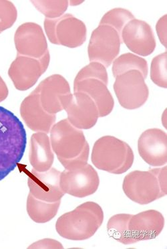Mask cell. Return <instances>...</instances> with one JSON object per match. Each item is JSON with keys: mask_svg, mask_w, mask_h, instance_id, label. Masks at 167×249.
I'll list each match as a JSON object with an SVG mask.
<instances>
[{"mask_svg": "<svg viewBox=\"0 0 167 249\" xmlns=\"http://www.w3.org/2000/svg\"><path fill=\"white\" fill-rule=\"evenodd\" d=\"M134 19H135L134 16L129 10L120 8H115L106 12L103 16L99 25L111 26L120 35L124 26L130 21Z\"/></svg>", "mask_w": 167, "mask_h": 249, "instance_id": "cell-24", "label": "cell"}, {"mask_svg": "<svg viewBox=\"0 0 167 249\" xmlns=\"http://www.w3.org/2000/svg\"><path fill=\"white\" fill-rule=\"evenodd\" d=\"M26 145L27 134L22 122L0 106V181L17 168Z\"/></svg>", "mask_w": 167, "mask_h": 249, "instance_id": "cell-2", "label": "cell"}, {"mask_svg": "<svg viewBox=\"0 0 167 249\" xmlns=\"http://www.w3.org/2000/svg\"><path fill=\"white\" fill-rule=\"evenodd\" d=\"M156 30L160 41L167 49V14L158 21Z\"/></svg>", "mask_w": 167, "mask_h": 249, "instance_id": "cell-30", "label": "cell"}, {"mask_svg": "<svg viewBox=\"0 0 167 249\" xmlns=\"http://www.w3.org/2000/svg\"><path fill=\"white\" fill-rule=\"evenodd\" d=\"M63 110L67 111V120L79 129H90L97 124L99 110L94 101L87 94L76 92L60 98Z\"/></svg>", "mask_w": 167, "mask_h": 249, "instance_id": "cell-9", "label": "cell"}, {"mask_svg": "<svg viewBox=\"0 0 167 249\" xmlns=\"http://www.w3.org/2000/svg\"><path fill=\"white\" fill-rule=\"evenodd\" d=\"M140 157L153 167H161L167 162V135L157 128L147 129L142 133L138 141Z\"/></svg>", "mask_w": 167, "mask_h": 249, "instance_id": "cell-15", "label": "cell"}, {"mask_svg": "<svg viewBox=\"0 0 167 249\" xmlns=\"http://www.w3.org/2000/svg\"><path fill=\"white\" fill-rule=\"evenodd\" d=\"M165 226V218L160 212L149 210L132 215L129 227L135 243L157 237Z\"/></svg>", "mask_w": 167, "mask_h": 249, "instance_id": "cell-18", "label": "cell"}, {"mask_svg": "<svg viewBox=\"0 0 167 249\" xmlns=\"http://www.w3.org/2000/svg\"><path fill=\"white\" fill-rule=\"evenodd\" d=\"M99 184V174L88 163L74 170H65L60 174L62 190L65 194L76 198H85L94 195L97 191Z\"/></svg>", "mask_w": 167, "mask_h": 249, "instance_id": "cell-11", "label": "cell"}, {"mask_svg": "<svg viewBox=\"0 0 167 249\" xmlns=\"http://www.w3.org/2000/svg\"><path fill=\"white\" fill-rule=\"evenodd\" d=\"M88 78H97L102 80L106 84L108 83V76L106 67L102 64L97 62H91L78 72L74 83L83 81Z\"/></svg>", "mask_w": 167, "mask_h": 249, "instance_id": "cell-27", "label": "cell"}, {"mask_svg": "<svg viewBox=\"0 0 167 249\" xmlns=\"http://www.w3.org/2000/svg\"><path fill=\"white\" fill-rule=\"evenodd\" d=\"M50 132L51 148L65 170H74L88 163L90 146L81 129L65 119L54 124Z\"/></svg>", "mask_w": 167, "mask_h": 249, "instance_id": "cell-1", "label": "cell"}, {"mask_svg": "<svg viewBox=\"0 0 167 249\" xmlns=\"http://www.w3.org/2000/svg\"><path fill=\"white\" fill-rule=\"evenodd\" d=\"M121 44V37L116 30L106 25H99L92 32L88 44L90 62H99L108 68L120 53Z\"/></svg>", "mask_w": 167, "mask_h": 249, "instance_id": "cell-8", "label": "cell"}, {"mask_svg": "<svg viewBox=\"0 0 167 249\" xmlns=\"http://www.w3.org/2000/svg\"><path fill=\"white\" fill-rule=\"evenodd\" d=\"M50 60V53L41 59L17 55L8 70V75L15 88L25 91L34 86L49 68Z\"/></svg>", "mask_w": 167, "mask_h": 249, "instance_id": "cell-10", "label": "cell"}, {"mask_svg": "<svg viewBox=\"0 0 167 249\" xmlns=\"http://www.w3.org/2000/svg\"><path fill=\"white\" fill-rule=\"evenodd\" d=\"M167 52L154 57L151 62L150 79L154 84L162 88H167Z\"/></svg>", "mask_w": 167, "mask_h": 249, "instance_id": "cell-26", "label": "cell"}, {"mask_svg": "<svg viewBox=\"0 0 167 249\" xmlns=\"http://www.w3.org/2000/svg\"><path fill=\"white\" fill-rule=\"evenodd\" d=\"M154 170L157 176L162 192L167 196V166L162 168H154Z\"/></svg>", "mask_w": 167, "mask_h": 249, "instance_id": "cell-31", "label": "cell"}, {"mask_svg": "<svg viewBox=\"0 0 167 249\" xmlns=\"http://www.w3.org/2000/svg\"><path fill=\"white\" fill-rule=\"evenodd\" d=\"M112 70L115 78L129 71H138L141 72L146 79L148 76V63L145 58L137 55L125 53L114 60Z\"/></svg>", "mask_w": 167, "mask_h": 249, "instance_id": "cell-22", "label": "cell"}, {"mask_svg": "<svg viewBox=\"0 0 167 249\" xmlns=\"http://www.w3.org/2000/svg\"><path fill=\"white\" fill-rule=\"evenodd\" d=\"M132 214H118L114 215L108 220V235L123 245L135 243L130 232L129 223Z\"/></svg>", "mask_w": 167, "mask_h": 249, "instance_id": "cell-23", "label": "cell"}, {"mask_svg": "<svg viewBox=\"0 0 167 249\" xmlns=\"http://www.w3.org/2000/svg\"><path fill=\"white\" fill-rule=\"evenodd\" d=\"M114 90L120 106L128 110L141 107L149 96L145 78L138 71H129L117 76Z\"/></svg>", "mask_w": 167, "mask_h": 249, "instance_id": "cell-7", "label": "cell"}, {"mask_svg": "<svg viewBox=\"0 0 167 249\" xmlns=\"http://www.w3.org/2000/svg\"><path fill=\"white\" fill-rule=\"evenodd\" d=\"M31 3L48 19L61 17L69 5L68 1H31Z\"/></svg>", "mask_w": 167, "mask_h": 249, "instance_id": "cell-25", "label": "cell"}, {"mask_svg": "<svg viewBox=\"0 0 167 249\" xmlns=\"http://www.w3.org/2000/svg\"><path fill=\"white\" fill-rule=\"evenodd\" d=\"M122 43L130 51L140 56H147L155 50L156 42L152 28L140 19L130 21L122 30Z\"/></svg>", "mask_w": 167, "mask_h": 249, "instance_id": "cell-14", "label": "cell"}, {"mask_svg": "<svg viewBox=\"0 0 167 249\" xmlns=\"http://www.w3.org/2000/svg\"><path fill=\"white\" fill-rule=\"evenodd\" d=\"M74 91L87 94L95 102L99 110V117L111 114L115 107V100L108 90V84L97 78H88L74 83Z\"/></svg>", "mask_w": 167, "mask_h": 249, "instance_id": "cell-19", "label": "cell"}, {"mask_svg": "<svg viewBox=\"0 0 167 249\" xmlns=\"http://www.w3.org/2000/svg\"><path fill=\"white\" fill-rule=\"evenodd\" d=\"M17 7L10 1H0V34L12 27L17 21Z\"/></svg>", "mask_w": 167, "mask_h": 249, "instance_id": "cell-28", "label": "cell"}, {"mask_svg": "<svg viewBox=\"0 0 167 249\" xmlns=\"http://www.w3.org/2000/svg\"><path fill=\"white\" fill-rule=\"evenodd\" d=\"M38 92L41 104L48 113L55 114L63 110L60 98L70 93L68 82L60 74H55L43 80L35 88Z\"/></svg>", "mask_w": 167, "mask_h": 249, "instance_id": "cell-17", "label": "cell"}, {"mask_svg": "<svg viewBox=\"0 0 167 249\" xmlns=\"http://www.w3.org/2000/svg\"><path fill=\"white\" fill-rule=\"evenodd\" d=\"M28 249H63V246L56 240L45 238L32 244Z\"/></svg>", "mask_w": 167, "mask_h": 249, "instance_id": "cell-29", "label": "cell"}, {"mask_svg": "<svg viewBox=\"0 0 167 249\" xmlns=\"http://www.w3.org/2000/svg\"><path fill=\"white\" fill-rule=\"evenodd\" d=\"M20 115L26 125L35 132L50 133L56 121L55 114L48 113L44 109L35 90L21 103Z\"/></svg>", "mask_w": 167, "mask_h": 249, "instance_id": "cell-16", "label": "cell"}, {"mask_svg": "<svg viewBox=\"0 0 167 249\" xmlns=\"http://www.w3.org/2000/svg\"><path fill=\"white\" fill-rule=\"evenodd\" d=\"M44 24L51 44L75 49L83 45L86 40V25L72 14H64L56 19L46 18Z\"/></svg>", "mask_w": 167, "mask_h": 249, "instance_id": "cell-5", "label": "cell"}, {"mask_svg": "<svg viewBox=\"0 0 167 249\" xmlns=\"http://www.w3.org/2000/svg\"><path fill=\"white\" fill-rule=\"evenodd\" d=\"M60 171L54 168L42 172L33 169L28 174L30 193L35 198L45 202L61 201L65 193L60 186Z\"/></svg>", "mask_w": 167, "mask_h": 249, "instance_id": "cell-13", "label": "cell"}, {"mask_svg": "<svg viewBox=\"0 0 167 249\" xmlns=\"http://www.w3.org/2000/svg\"><path fill=\"white\" fill-rule=\"evenodd\" d=\"M14 44L19 56L41 59L50 53L43 29L36 23L20 25L14 35Z\"/></svg>", "mask_w": 167, "mask_h": 249, "instance_id": "cell-12", "label": "cell"}, {"mask_svg": "<svg viewBox=\"0 0 167 249\" xmlns=\"http://www.w3.org/2000/svg\"><path fill=\"white\" fill-rule=\"evenodd\" d=\"M61 201L48 202L28 196L26 209L30 218L36 223H46L54 218L60 209Z\"/></svg>", "mask_w": 167, "mask_h": 249, "instance_id": "cell-21", "label": "cell"}, {"mask_svg": "<svg viewBox=\"0 0 167 249\" xmlns=\"http://www.w3.org/2000/svg\"><path fill=\"white\" fill-rule=\"evenodd\" d=\"M103 220L104 213L100 205L86 202L58 218L56 230L66 239L84 241L95 235Z\"/></svg>", "mask_w": 167, "mask_h": 249, "instance_id": "cell-3", "label": "cell"}, {"mask_svg": "<svg viewBox=\"0 0 167 249\" xmlns=\"http://www.w3.org/2000/svg\"><path fill=\"white\" fill-rule=\"evenodd\" d=\"M29 160L33 170L42 172L52 167L54 155L47 133L36 132L30 138Z\"/></svg>", "mask_w": 167, "mask_h": 249, "instance_id": "cell-20", "label": "cell"}, {"mask_svg": "<svg viewBox=\"0 0 167 249\" xmlns=\"http://www.w3.org/2000/svg\"><path fill=\"white\" fill-rule=\"evenodd\" d=\"M9 90L8 87L1 76H0V103L6 100L8 97Z\"/></svg>", "mask_w": 167, "mask_h": 249, "instance_id": "cell-32", "label": "cell"}, {"mask_svg": "<svg viewBox=\"0 0 167 249\" xmlns=\"http://www.w3.org/2000/svg\"><path fill=\"white\" fill-rule=\"evenodd\" d=\"M122 189L128 198L145 205L165 196L160 187L154 169L133 171L124 178Z\"/></svg>", "mask_w": 167, "mask_h": 249, "instance_id": "cell-6", "label": "cell"}, {"mask_svg": "<svg viewBox=\"0 0 167 249\" xmlns=\"http://www.w3.org/2000/svg\"><path fill=\"white\" fill-rule=\"evenodd\" d=\"M134 159V153L129 144L114 136L99 139L92 149V163L99 170L108 173H125L132 167Z\"/></svg>", "mask_w": 167, "mask_h": 249, "instance_id": "cell-4", "label": "cell"}]
</instances>
